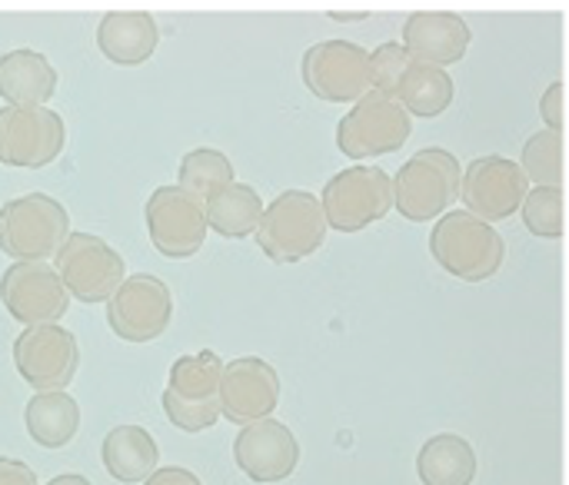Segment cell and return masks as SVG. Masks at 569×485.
I'll return each mask as SVG.
<instances>
[{
    "label": "cell",
    "mask_w": 569,
    "mask_h": 485,
    "mask_svg": "<svg viewBox=\"0 0 569 485\" xmlns=\"http://www.w3.org/2000/svg\"><path fill=\"white\" fill-rule=\"evenodd\" d=\"M530 193V180L520 163L507 156H480L467 166L460 183V200L467 210L487 223L513 216Z\"/></svg>",
    "instance_id": "15"
},
{
    "label": "cell",
    "mask_w": 569,
    "mask_h": 485,
    "mask_svg": "<svg viewBox=\"0 0 569 485\" xmlns=\"http://www.w3.org/2000/svg\"><path fill=\"white\" fill-rule=\"evenodd\" d=\"M0 303L20 326H47L67 313L70 293L53 263H10L0 276Z\"/></svg>",
    "instance_id": "13"
},
{
    "label": "cell",
    "mask_w": 569,
    "mask_h": 485,
    "mask_svg": "<svg viewBox=\"0 0 569 485\" xmlns=\"http://www.w3.org/2000/svg\"><path fill=\"white\" fill-rule=\"evenodd\" d=\"M53 93L57 70L43 53L17 47L0 57V97L7 107H47Z\"/></svg>",
    "instance_id": "19"
},
{
    "label": "cell",
    "mask_w": 569,
    "mask_h": 485,
    "mask_svg": "<svg viewBox=\"0 0 569 485\" xmlns=\"http://www.w3.org/2000/svg\"><path fill=\"white\" fill-rule=\"evenodd\" d=\"M53 266L67 286V293L87 306L107 303L117 286L127 280V263L123 256L100 236L93 233H70L67 243L57 250Z\"/></svg>",
    "instance_id": "7"
},
{
    "label": "cell",
    "mask_w": 569,
    "mask_h": 485,
    "mask_svg": "<svg viewBox=\"0 0 569 485\" xmlns=\"http://www.w3.org/2000/svg\"><path fill=\"white\" fill-rule=\"evenodd\" d=\"M220 376H223V360L213 350H200L193 356H180L170 366L167 376V390H173L183 400H217L220 390Z\"/></svg>",
    "instance_id": "26"
},
{
    "label": "cell",
    "mask_w": 569,
    "mask_h": 485,
    "mask_svg": "<svg viewBox=\"0 0 569 485\" xmlns=\"http://www.w3.org/2000/svg\"><path fill=\"white\" fill-rule=\"evenodd\" d=\"M160 27L147 10H110L97 23V47L117 67H140L153 57Z\"/></svg>",
    "instance_id": "18"
},
{
    "label": "cell",
    "mask_w": 569,
    "mask_h": 485,
    "mask_svg": "<svg viewBox=\"0 0 569 485\" xmlns=\"http://www.w3.org/2000/svg\"><path fill=\"white\" fill-rule=\"evenodd\" d=\"M100 459L103 469L117 479V483H147L157 469H160V449L157 439L143 430V426H113L103 436L100 446Z\"/></svg>",
    "instance_id": "20"
},
{
    "label": "cell",
    "mask_w": 569,
    "mask_h": 485,
    "mask_svg": "<svg viewBox=\"0 0 569 485\" xmlns=\"http://www.w3.org/2000/svg\"><path fill=\"white\" fill-rule=\"evenodd\" d=\"M13 366L33 393H57L73 383L80 350L73 333L57 323L27 326L13 343Z\"/></svg>",
    "instance_id": "12"
},
{
    "label": "cell",
    "mask_w": 569,
    "mask_h": 485,
    "mask_svg": "<svg viewBox=\"0 0 569 485\" xmlns=\"http://www.w3.org/2000/svg\"><path fill=\"white\" fill-rule=\"evenodd\" d=\"M0 485H40L37 483V473L20 463V459H10V456H0Z\"/></svg>",
    "instance_id": "32"
},
{
    "label": "cell",
    "mask_w": 569,
    "mask_h": 485,
    "mask_svg": "<svg viewBox=\"0 0 569 485\" xmlns=\"http://www.w3.org/2000/svg\"><path fill=\"white\" fill-rule=\"evenodd\" d=\"M70 236V216L47 193L13 196L0 206V253L13 263H50Z\"/></svg>",
    "instance_id": "2"
},
{
    "label": "cell",
    "mask_w": 569,
    "mask_h": 485,
    "mask_svg": "<svg viewBox=\"0 0 569 485\" xmlns=\"http://www.w3.org/2000/svg\"><path fill=\"white\" fill-rule=\"evenodd\" d=\"M327 216L320 196L307 190H283L273 203L263 206L257 226V246L273 263H300L313 256L327 240Z\"/></svg>",
    "instance_id": "3"
},
{
    "label": "cell",
    "mask_w": 569,
    "mask_h": 485,
    "mask_svg": "<svg viewBox=\"0 0 569 485\" xmlns=\"http://www.w3.org/2000/svg\"><path fill=\"white\" fill-rule=\"evenodd\" d=\"M540 117L547 123V130L563 133V120H567V87L557 80L547 87V93L540 97Z\"/></svg>",
    "instance_id": "31"
},
{
    "label": "cell",
    "mask_w": 569,
    "mask_h": 485,
    "mask_svg": "<svg viewBox=\"0 0 569 485\" xmlns=\"http://www.w3.org/2000/svg\"><path fill=\"white\" fill-rule=\"evenodd\" d=\"M523 223L533 236L543 240H560L567 230L563 216V186H530L523 200Z\"/></svg>",
    "instance_id": "28"
},
{
    "label": "cell",
    "mask_w": 569,
    "mask_h": 485,
    "mask_svg": "<svg viewBox=\"0 0 569 485\" xmlns=\"http://www.w3.org/2000/svg\"><path fill=\"white\" fill-rule=\"evenodd\" d=\"M147 216V233L150 243L160 256L167 260H190L193 253L203 250L207 240V213L203 203L197 196H190L187 190L173 186H157L147 196L143 206Z\"/></svg>",
    "instance_id": "10"
},
{
    "label": "cell",
    "mask_w": 569,
    "mask_h": 485,
    "mask_svg": "<svg viewBox=\"0 0 569 485\" xmlns=\"http://www.w3.org/2000/svg\"><path fill=\"white\" fill-rule=\"evenodd\" d=\"M143 485H203L190 469H180V466H160L150 479Z\"/></svg>",
    "instance_id": "33"
},
{
    "label": "cell",
    "mask_w": 569,
    "mask_h": 485,
    "mask_svg": "<svg viewBox=\"0 0 569 485\" xmlns=\"http://www.w3.org/2000/svg\"><path fill=\"white\" fill-rule=\"evenodd\" d=\"M47 485H90V479H83L77 473H63V476H53Z\"/></svg>",
    "instance_id": "34"
},
{
    "label": "cell",
    "mask_w": 569,
    "mask_h": 485,
    "mask_svg": "<svg viewBox=\"0 0 569 485\" xmlns=\"http://www.w3.org/2000/svg\"><path fill=\"white\" fill-rule=\"evenodd\" d=\"M207 213V226L227 240H243L250 233H257L260 216H263V200L250 183H230L227 190H220L217 196H210L203 203Z\"/></svg>",
    "instance_id": "23"
},
{
    "label": "cell",
    "mask_w": 569,
    "mask_h": 485,
    "mask_svg": "<svg viewBox=\"0 0 569 485\" xmlns=\"http://www.w3.org/2000/svg\"><path fill=\"white\" fill-rule=\"evenodd\" d=\"M67 143L63 117L50 107H0V163L17 170L50 166Z\"/></svg>",
    "instance_id": "11"
},
{
    "label": "cell",
    "mask_w": 569,
    "mask_h": 485,
    "mask_svg": "<svg viewBox=\"0 0 569 485\" xmlns=\"http://www.w3.org/2000/svg\"><path fill=\"white\" fill-rule=\"evenodd\" d=\"M470 40L473 33L467 20L447 10H420L403 23V47L410 50V57L440 70H447V63H457L467 53Z\"/></svg>",
    "instance_id": "17"
},
{
    "label": "cell",
    "mask_w": 569,
    "mask_h": 485,
    "mask_svg": "<svg viewBox=\"0 0 569 485\" xmlns=\"http://www.w3.org/2000/svg\"><path fill=\"white\" fill-rule=\"evenodd\" d=\"M430 253L450 276L483 283L503 266L507 243L493 223L473 216L470 210H450L430 233Z\"/></svg>",
    "instance_id": "1"
},
{
    "label": "cell",
    "mask_w": 569,
    "mask_h": 485,
    "mask_svg": "<svg viewBox=\"0 0 569 485\" xmlns=\"http://www.w3.org/2000/svg\"><path fill=\"white\" fill-rule=\"evenodd\" d=\"M520 166L533 186H563V133L547 127L533 133L523 146Z\"/></svg>",
    "instance_id": "27"
},
{
    "label": "cell",
    "mask_w": 569,
    "mask_h": 485,
    "mask_svg": "<svg viewBox=\"0 0 569 485\" xmlns=\"http://www.w3.org/2000/svg\"><path fill=\"white\" fill-rule=\"evenodd\" d=\"M217 403H220V416L237 426L270 420L280 403V376L260 356H237L223 363Z\"/></svg>",
    "instance_id": "14"
},
{
    "label": "cell",
    "mask_w": 569,
    "mask_h": 485,
    "mask_svg": "<svg viewBox=\"0 0 569 485\" xmlns=\"http://www.w3.org/2000/svg\"><path fill=\"white\" fill-rule=\"evenodd\" d=\"M303 83L327 103H357L373 90L370 50L350 40H320L303 53Z\"/></svg>",
    "instance_id": "8"
},
{
    "label": "cell",
    "mask_w": 569,
    "mask_h": 485,
    "mask_svg": "<svg viewBox=\"0 0 569 485\" xmlns=\"http://www.w3.org/2000/svg\"><path fill=\"white\" fill-rule=\"evenodd\" d=\"M460 183L463 166L453 153L440 146L420 150L393 176V206L413 223L437 220L460 200Z\"/></svg>",
    "instance_id": "4"
},
{
    "label": "cell",
    "mask_w": 569,
    "mask_h": 485,
    "mask_svg": "<svg viewBox=\"0 0 569 485\" xmlns=\"http://www.w3.org/2000/svg\"><path fill=\"white\" fill-rule=\"evenodd\" d=\"M160 403H163L167 420L177 430H183V433H203V430L217 426V420H220V403L217 400H200L197 403V400L177 396L173 390H163L160 393Z\"/></svg>",
    "instance_id": "29"
},
{
    "label": "cell",
    "mask_w": 569,
    "mask_h": 485,
    "mask_svg": "<svg viewBox=\"0 0 569 485\" xmlns=\"http://www.w3.org/2000/svg\"><path fill=\"white\" fill-rule=\"evenodd\" d=\"M417 476L423 485H473L477 479V453L457 433H440L427 439L417 456Z\"/></svg>",
    "instance_id": "22"
},
{
    "label": "cell",
    "mask_w": 569,
    "mask_h": 485,
    "mask_svg": "<svg viewBox=\"0 0 569 485\" xmlns=\"http://www.w3.org/2000/svg\"><path fill=\"white\" fill-rule=\"evenodd\" d=\"M177 180H180L177 183L180 190H187L190 196L207 203L210 196H217L220 190H227L233 183V163L227 153H220L213 146H197L180 160Z\"/></svg>",
    "instance_id": "25"
},
{
    "label": "cell",
    "mask_w": 569,
    "mask_h": 485,
    "mask_svg": "<svg viewBox=\"0 0 569 485\" xmlns=\"http://www.w3.org/2000/svg\"><path fill=\"white\" fill-rule=\"evenodd\" d=\"M393 100L410 113V117H440L450 103H453V80L447 70L440 67H430V63H420L413 60L393 93Z\"/></svg>",
    "instance_id": "24"
},
{
    "label": "cell",
    "mask_w": 569,
    "mask_h": 485,
    "mask_svg": "<svg viewBox=\"0 0 569 485\" xmlns=\"http://www.w3.org/2000/svg\"><path fill=\"white\" fill-rule=\"evenodd\" d=\"M413 117L387 93L370 90L357 100L337 127V146L350 160H370L383 153H397L410 140Z\"/></svg>",
    "instance_id": "6"
},
{
    "label": "cell",
    "mask_w": 569,
    "mask_h": 485,
    "mask_svg": "<svg viewBox=\"0 0 569 485\" xmlns=\"http://www.w3.org/2000/svg\"><path fill=\"white\" fill-rule=\"evenodd\" d=\"M23 426L30 439L43 449H63L80 430V406L67 390L37 393L23 410Z\"/></svg>",
    "instance_id": "21"
},
{
    "label": "cell",
    "mask_w": 569,
    "mask_h": 485,
    "mask_svg": "<svg viewBox=\"0 0 569 485\" xmlns=\"http://www.w3.org/2000/svg\"><path fill=\"white\" fill-rule=\"evenodd\" d=\"M327 226L337 233H360L393 210V180L380 166H350L327 180L320 193Z\"/></svg>",
    "instance_id": "5"
},
{
    "label": "cell",
    "mask_w": 569,
    "mask_h": 485,
    "mask_svg": "<svg viewBox=\"0 0 569 485\" xmlns=\"http://www.w3.org/2000/svg\"><path fill=\"white\" fill-rule=\"evenodd\" d=\"M173 320V293L153 273L127 276L107 300V323L123 343H153Z\"/></svg>",
    "instance_id": "9"
},
{
    "label": "cell",
    "mask_w": 569,
    "mask_h": 485,
    "mask_svg": "<svg viewBox=\"0 0 569 485\" xmlns=\"http://www.w3.org/2000/svg\"><path fill=\"white\" fill-rule=\"evenodd\" d=\"M233 463L253 483H283L300 466V443L280 420H257L233 439Z\"/></svg>",
    "instance_id": "16"
},
{
    "label": "cell",
    "mask_w": 569,
    "mask_h": 485,
    "mask_svg": "<svg viewBox=\"0 0 569 485\" xmlns=\"http://www.w3.org/2000/svg\"><path fill=\"white\" fill-rule=\"evenodd\" d=\"M410 63H413V57H410V50L403 43H380L370 53V80H373V90L393 97Z\"/></svg>",
    "instance_id": "30"
}]
</instances>
